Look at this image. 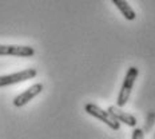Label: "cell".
<instances>
[{
  "label": "cell",
  "instance_id": "obj_3",
  "mask_svg": "<svg viewBox=\"0 0 155 139\" xmlns=\"http://www.w3.org/2000/svg\"><path fill=\"white\" fill-rule=\"evenodd\" d=\"M36 74L38 72L35 68H28V70L19 71V72H15V74H9V75H3V76H0V87L18 84V83L30 80L32 78L36 76Z\"/></svg>",
  "mask_w": 155,
  "mask_h": 139
},
{
  "label": "cell",
  "instance_id": "obj_2",
  "mask_svg": "<svg viewBox=\"0 0 155 139\" xmlns=\"http://www.w3.org/2000/svg\"><path fill=\"white\" fill-rule=\"evenodd\" d=\"M84 110H86V112L88 115H91V116H94V118L102 121L103 123H106L110 128H112V130L116 131V130H119V128H120V123H119V122L116 121V119L111 114H110L108 111L102 110L99 106L94 104V103H87V104L84 106Z\"/></svg>",
  "mask_w": 155,
  "mask_h": 139
},
{
  "label": "cell",
  "instance_id": "obj_4",
  "mask_svg": "<svg viewBox=\"0 0 155 139\" xmlns=\"http://www.w3.org/2000/svg\"><path fill=\"white\" fill-rule=\"evenodd\" d=\"M21 56L31 58L35 55V50L30 46H4L0 44V56Z\"/></svg>",
  "mask_w": 155,
  "mask_h": 139
},
{
  "label": "cell",
  "instance_id": "obj_5",
  "mask_svg": "<svg viewBox=\"0 0 155 139\" xmlns=\"http://www.w3.org/2000/svg\"><path fill=\"white\" fill-rule=\"evenodd\" d=\"M41 91H43V84L41 83H36V84L31 86L30 88H27L25 91L19 94L14 99V106L15 107H23L28 102H31L36 95H39Z\"/></svg>",
  "mask_w": 155,
  "mask_h": 139
},
{
  "label": "cell",
  "instance_id": "obj_7",
  "mask_svg": "<svg viewBox=\"0 0 155 139\" xmlns=\"http://www.w3.org/2000/svg\"><path fill=\"white\" fill-rule=\"evenodd\" d=\"M111 2L114 3L116 5V8L120 11V14L124 16V19H127V20H135L137 14H135V11L132 9V7L126 0H111Z\"/></svg>",
  "mask_w": 155,
  "mask_h": 139
},
{
  "label": "cell",
  "instance_id": "obj_1",
  "mask_svg": "<svg viewBox=\"0 0 155 139\" xmlns=\"http://www.w3.org/2000/svg\"><path fill=\"white\" fill-rule=\"evenodd\" d=\"M138 68L137 67H130L126 72L123 84H122V88L119 91L118 99H116V106L118 107H124L126 103L128 102V98H130V94L132 91V87H134V83L138 78Z\"/></svg>",
  "mask_w": 155,
  "mask_h": 139
},
{
  "label": "cell",
  "instance_id": "obj_8",
  "mask_svg": "<svg viewBox=\"0 0 155 139\" xmlns=\"http://www.w3.org/2000/svg\"><path fill=\"white\" fill-rule=\"evenodd\" d=\"M132 139H144V134L142 128H135L132 131Z\"/></svg>",
  "mask_w": 155,
  "mask_h": 139
},
{
  "label": "cell",
  "instance_id": "obj_6",
  "mask_svg": "<svg viewBox=\"0 0 155 139\" xmlns=\"http://www.w3.org/2000/svg\"><path fill=\"white\" fill-rule=\"evenodd\" d=\"M107 111L112 116H114V118L119 122V123H124V124L130 126V127H135L137 123H138L137 118H135L134 115L127 114V112H123L120 110V107H118V106H111V107H108Z\"/></svg>",
  "mask_w": 155,
  "mask_h": 139
}]
</instances>
